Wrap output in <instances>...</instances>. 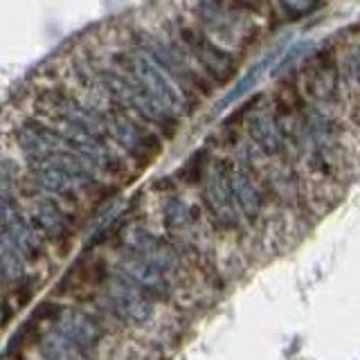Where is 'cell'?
Segmentation results:
<instances>
[{"label":"cell","mask_w":360,"mask_h":360,"mask_svg":"<svg viewBox=\"0 0 360 360\" xmlns=\"http://www.w3.org/2000/svg\"><path fill=\"white\" fill-rule=\"evenodd\" d=\"M180 11L210 39L239 56L262 34L264 9L252 0H185Z\"/></svg>","instance_id":"1"},{"label":"cell","mask_w":360,"mask_h":360,"mask_svg":"<svg viewBox=\"0 0 360 360\" xmlns=\"http://www.w3.org/2000/svg\"><path fill=\"white\" fill-rule=\"evenodd\" d=\"M95 70L99 77V84L104 88V95L110 108H117L124 112H131L144 124H149L162 138H174L180 129V117H176L172 110H167L149 90H146L138 79H135L127 68L120 65L110 54L93 52Z\"/></svg>","instance_id":"2"},{"label":"cell","mask_w":360,"mask_h":360,"mask_svg":"<svg viewBox=\"0 0 360 360\" xmlns=\"http://www.w3.org/2000/svg\"><path fill=\"white\" fill-rule=\"evenodd\" d=\"M127 41L149 56V59L180 88V93L189 99V104L194 108H198L200 101L207 99L214 93V88H217L162 27L135 25L129 30Z\"/></svg>","instance_id":"3"},{"label":"cell","mask_w":360,"mask_h":360,"mask_svg":"<svg viewBox=\"0 0 360 360\" xmlns=\"http://www.w3.org/2000/svg\"><path fill=\"white\" fill-rule=\"evenodd\" d=\"M160 27L185 50V54L214 86H223L232 82L236 72H239L241 56L225 50L223 45L210 39L183 11H176L174 16H169Z\"/></svg>","instance_id":"4"},{"label":"cell","mask_w":360,"mask_h":360,"mask_svg":"<svg viewBox=\"0 0 360 360\" xmlns=\"http://www.w3.org/2000/svg\"><path fill=\"white\" fill-rule=\"evenodd\" d=\"M104 127L110 142L133 165V169L149 167L162 153L165 138L149 124H144L131 112L110 108L104 115Z\"/></svg>","instance_id":"5"},{"label":"cell","mask_w":360,"mask_h":360,"mask_svg":"<svg viewBox=\"0 0 360 360\" xmlns=\"http://www.w3.org/2000/svg\"><path fill=\"white\" fill-rule=\"evenodd\" d=\"M112 59H115L120 65H124L127 70L138 79V82L149 90V93L160 101V104L172 110L176 117L185 120L189 117L196 108L189 104V99L180 93V88L169 79L160 68H158L149 56H146L142 50H138L135 45H131L129 41H124L120 48H115L112 52H108Z\"/></svg>","instance_id":"6"},{"label":"cell","mask_w":360,"mask_h":360,"mask_svg":"<svg viewBox=\"0 0 360 360\" xmlns=\"http://www.w3.org/2000/svg\"><path fill=\"white\" fill-rule=\"evenodd\" d=\"M20 196L27 217L37 232L43 236V241L68 250L77 236V214L54 196H48L37 187H32L25 180V174H22Z\"/></svg>","instance_id":"7"},{"label":"cell","mask_w":360,"mask_h":360,"mask_svg":"<svg viewBox=\"0 0 360 360\" xmlns=\"http://www.w3.org/2000/svg\"><path fill=\"white\" fill-rule=\"evenodd\" d=\"M99 307L106 311L108 318L133 329L146 326L155 315V302L115 270L99 288Z\"/></svg>","instance_id":"8"},{"label":"cell","mask_w":360,"mask_h":360,"mask_svg":"<svg viewBox=\"0 0 360 360\" xmlns=\"http://www.w3.org/2000/svg\"><path fill=\"white\" fill-rule=\"evenodd\" d=\"M196 183L200 185V200L212 223L221 230H236L243 223L228 180L225 158H205Z\"/></svg>","instance_id":"9"},{"label":"cell","mask_w":360,"mask_h":360,"mask_svg":"<svg viewBox=\"0 0 360 360\" xmlns=\"http://www.w3.org/2000/svg\"><path fill=\"white\" fill-rule=\"evenodd\" d=\"M300 93L304 101H309L313 106L320 108H333L345 99L347 86L340 72V63L338 56L329 50L311 54L302 68L300 77Z\"/></svg>","instance_id":"10"},{"label":"cell","mask_w":360,"mask_h":360,"mask_svg":"<svg viewBox=\"0 0 360 360\" xmlns=\"http://www.w3.org/2000/svg\"><path fill=\"white\" fill-rule=\"evenodd\" d=\"M117 250L122 255H131L149 262L158 270H162L165 275L176 279V275L183 268V255L178 248L162 236L153 234L149 228H144L142 223H124L115 230Z\"/></svg>","instance_id":"11"},{"label":"cell","mask_w":360,"mask_h":360,"mask_svg":"<svg viewBox=\"0 0 360 360\" xmlns=\"http://www.w3.org/2000/svg\"><path fill=\"white\" fill-rule=\"evenodd\" d=\"M243 138L264 158H286L288 142L281 133L270 97H257L243 112Z\"/></svg>","instance_id":"12"},{"label":"cell","mask_w":360,"mask_h":360,"mask_svg":"<svg viewBox=\"0 0 360 360\" xmlns=\"http://www.w3.org/2000/svg\"><path fill=\"white\" fill-rule=\"evenodd\" d=\"M225 167H228V180L241 219L255 223L264 214V194L255 176V169L243 165L241 160H234V158H225Z\"/></svg>","instance_id":"13"},{"label":"cell","mask_w":360,"mask_h":360,"mask_svg":"<svg viewBox=\"0 0 360 360\" xmlns=\"http://www.w3.org/2000/svg\"><path fill=\"white\" fill-rule=\"evenodd\" d=\"M115 273L122 275L124 279H129L133 286H138L142 292H146L153 302H162L169 300L174 292V279L165 275L162 270H158L149 262L131 255H122L117 259Z\"/></svg>","instance_id":"14"},{"label":"cell","mask_w":360,"mask_h":360,"mask_svg":"<svg viewBox=\"0 0 360 360\" xmlns=\"http://www.w3.org/2000/svg\"><path fill=\"white\" fill-rule=\"evenodd\" d=\"M54 329L86 349L88 354H95L106 335L104 322L82 307H63L59 318L54 320Z\"/></svg>","instance_id":"15"},{"label":"cell","mask_w":360,"mask_h":360,"mask_svg":"<svg viewBox=\"0 0 360 360\" xmlns=\"http://www.w3.org/2000/svg\"><path fill=\"white\" fill-rule=\"evenodd\" d=\"M162 225L169 234V241H172L178 250L180 248H187V250H194L196 239H198V217L196 210L189 205V202L178 196V194H169L162 200Z\"/></svg>","instance_id":"16"},{"label":"cell","mask_w":360,"mask_h":360,"mask_svg":"<svg viewBox=\"0 0 360 360\" xmlns=\"http://www.w3.org/2000/svg\"><path fill=\"white\" fill-rule=\"evenodd\" d=\"M41 360H93V354H88L70 338H65L54 326L50 331H41L37 338Z\"/></svg>","instance_id":"17"},{"label":"cell","mask_w":360,"mask_h":360,"mask_svg":"<svg viewBox=\"0 0 360 360\" xmlns=\"http://www.w3.org/2000/svg\"><path fill=\"white\" fill-rule=\"evenodd\" d=\"M27 277V262L14 239L0 228V281L5 284H18Z\"/></svg>","instance_id":"18"},{"label":"cell","mask_w":360,"mask_h":360,"mask_svg":"<svg viewBox=\"0 0 360 360\" xmlns=\"http://www.w3.org/2000/svg\"><path fill=\"white\" fill-rule=\"evenodd\" d=\"M340 72L347 90L360 95V41H349L340 52Z\"/></svg>","instance_id":"19"},{"label":"cell","mask_w":360,"mask_h":360,"mask_svg":"<svg viewBox=\"0 0 360 360\" xmlns=\"http://www.w3.org/2000/svg\"><path fill=\"white\" fill-rule=\"evenodd\" d=\"M275 61V52H270L268 56H266V59H262V61H259V63H255L252 68H250V70H248L241 79H239V82H236L234 84V88L230 90V93L228 95H225L223 97V101H221V106H228V104H234V101L236 99H241L243 95H248V93H250V90L259 84V79H262V75L268 70V65L270 63H273Z\"/></svg>","instance_id":"20"},{"label":"cell","mask_w":360,"mask_h":360,"mask_svg":"<svg viewBox=\"0 0 360 360\" xmlns=\"http://www.w3.org/2000/svg\"><path fill=\"white\" fill-rule=\"evenodd\" d=\"M311 52H313V41H311V39H302V41H297V43L292 45V48L277 61L275 70H273V77H275V79H281L286 72L295 70V68H297L302 61H307V59H309Z\"/></svg>","instance_id":"21"},{"label":"cell","mask_w":360,"mask_h":360,"mask_svg":"<svg viewBox=\"0 0 360 360\" xmlns=\"http://www.w3.org/2000/svg\"><path fill=\"white\" fill-rule=\"evenodd\" d=\"M324 5H326V0H277V7L281 11V16L288 18V20L309 18L318 9H322Z\"/></svg>","instance_id":"22"},{"label":"cell","mask_w":360,"mask_h":360,"mask_svg":"<svg viewBox=\"0 0 360 360\" xmlns=\"http://www.w3.org/2000/svg\"><path fill=\"white\" fill-rule=\"evenodd\" d=\"M252 3H255V5H259V3H262V0H252Z\"/></svg>","instance_id":"23"}]
</instances>
